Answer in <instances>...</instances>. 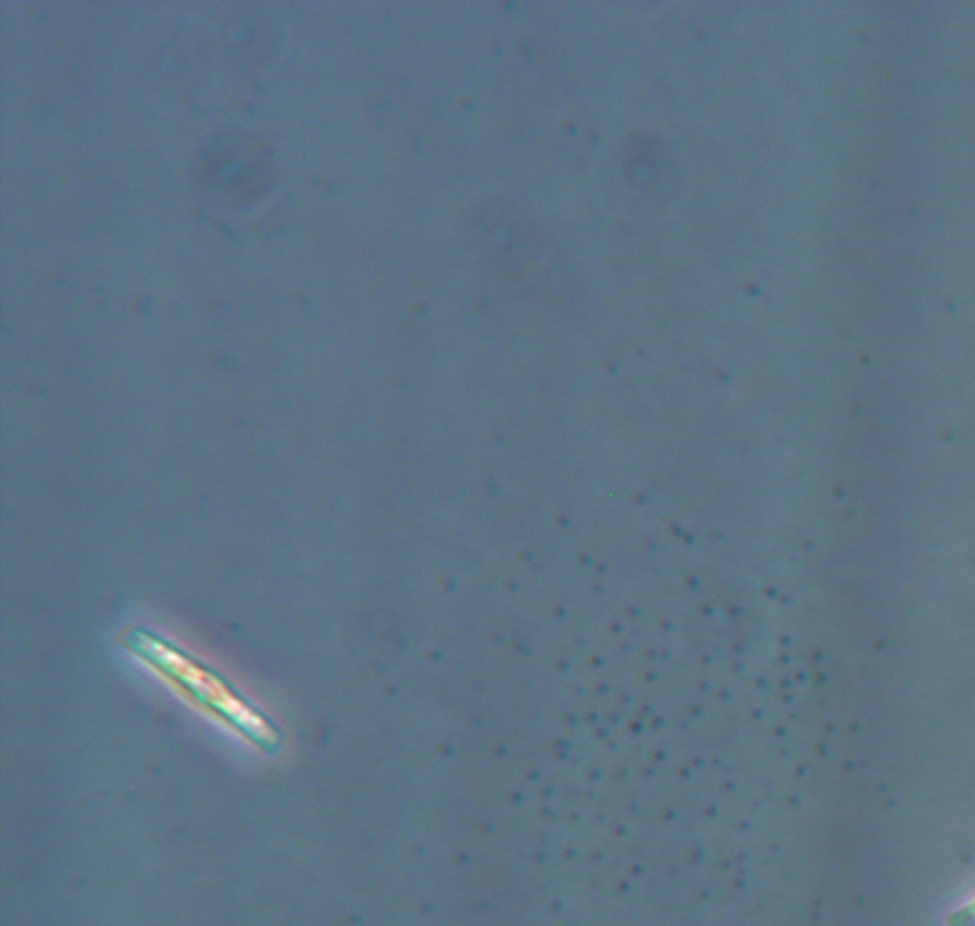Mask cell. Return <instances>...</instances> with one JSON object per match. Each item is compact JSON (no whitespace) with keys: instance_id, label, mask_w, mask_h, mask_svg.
I'll list each match as a JSON object with an SVG mask.
<instances>
[{"instance_id":"obj_2","label":"cell","mask_w":975,"mask_h":926,"mask_svg":"<svg viewBox=\"0 0 975 926\" xmlns=\"http://www.w3.org/2000/svg\"><path fill=\"white\" fill-rule=\"evenodd\" d=\"M469 233L479 258L507 277L525 274L540 253V237L532 225L518 210L502 202L474 210Z\"/></svg>"},{"instance_id":"obj_1","label":"cell","mask_w":975,"mask_h":926,"mask_svg":"<svg viewBox=\"0 0 975 926\" xmlns=\"http://www.w3.org/2000/svg\"><path fill=\"white\" fill-rule=\"evenodd\" d=\"M122 646L163 675L166 681L176 684L191 700H197L215 715H222L231 725L250 734L256 740L267 741L273 736L266 717L237 689H233L222 673L181 646L143 628L126 631Z\"/></svg>"},{"instance_id":"obj_3","label":"cell","mask_w":975,"mask_h":926,"mask_svg":"<svg viewBox=\"0 0 975 926\" xmlns=\"http://www.w3.org/2000/svg\"><path fill=\"white\" fill-rule=\"evenodd\" d=\"M627 166L629 181L641 194L651 197L671 195L672 181L677 179L674 163L663 141L656 138H635L629 145Z\"/></svg>"}]
</instances>
